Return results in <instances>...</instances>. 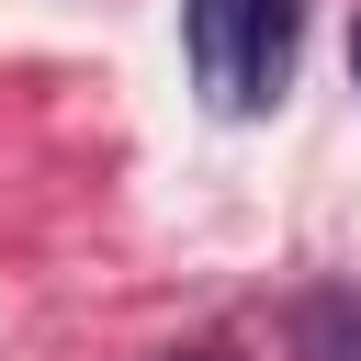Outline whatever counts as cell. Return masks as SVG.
I'll return each instance as SVG.
<instances>
[{
    "label": "cell",
    "mask_w": 361,
    "mask_h": 361,
    "mask_svg": "<svg viewBox=\"0 0 361 361\" xmlns=\"http://www.w3.org/2000/svg\"><path fill=\"white\" fill-rule=\"evenodd\" d=\"M180 361H226V350H180Z\"/></svg>",
    "instance_id": "5b68a950"
},
{
    "label": "cell",
    "mask_w": 361,
    "mask_h": 361,
    "mask_svg": "<svg viewBox=\"0 0 361 361\" xmlns=\"http://www.w3.org/2000/svg\"><path fill=\"white\" fill-rule=\"evenodd\" d=\"M350 90H361V23H350Z\"/></svg>",
    "instance_id": "277c9868"
},
{
    "label": "cell",
    "mask_w": 361,
    "mask_h": 361,
    "mask_svg": "<svg viewBox=\"0 0 361 361\" xmlns=\"http://www.w3.org/2000/svg\"><path fill=\"white\" fill-rule=\"evenodd\" d=\"M293 45H305V0H237V79L226 113H271L293 90Z\"/></svg>",
    "instance_id": "6da1fadb"
},
{
    "label": "cell",
    "mask_w": 361,
    "mask_h": 361,
    "mask_svg": "<svg viewBox=\"0 0 361 361\" xmlns=\"http://www.w3.org/2000/svg\"><path fill=\"white\" fill-rule=\"evenodd\" d=\"M180 45H192V79L226 102V79H237V0H192L180 11Z\"/></svg>",
    "instance_id": "3957f363"
},
{
    "label": "cell",
    "mask_w": 361,
    "mask_h": 361,
    "mask_svg": "<svg viewBox=\"0 0 361 361\" xmlns=\"http://www.w3.org/2000/svg\"><path fill=\"white\" fill-rule=\"evenodd\" d=\"M293 361H361V293H305L293 305Z\"/></svg>",
    "instance_id": "7a4b0ae2"
}]
</instances>
